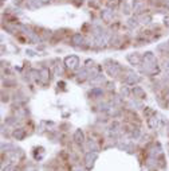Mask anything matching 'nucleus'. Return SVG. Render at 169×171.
<instances>
[{
    "mask_svg": "<svg viewBox=\"0 0 169 171\" xmlns=\"http://www.w3.org/2000/svg\"><path fill=\"white\" fill-rule=\"evenodd\" d=\"M66 63H67V66H70V67H75V65H77V58H67L66 60Z\"/></svg>",
    "mask_w": 169,
    "mask_h": 171,
    "instance_id": "nucleus-2",
    "label": "nucleus"
},
{
    "mask_svg": "<svg viewBox=\"0 0 169 171\" xmlns=\"http://www.w3.org/2000/svg\"><path fill=\"white\" fill-rule=\"evenodd\" d=\"M75 140H77V143H82L83 142V133L81 132V131H78V132L75 133Z\"/></svg>",
    "mask_w": 169,
    "mask_h": 171,
    "instance_id": "nucleus-3",
    "label": "nucleus"
},
{
    "mask_svg": "<svg viewBox=\"0 0 169 171\" xmlns=\"http://www.w3.org/2000/svg\"><path fill=\"white\" fill-rule=\"evenodd\" d=\"M12 168H14L12 166H7V167H4V168H3V171H12Z\"/></svg>",
    "mask_w": 169,
    "mask_h": 171,
    "instance_id": "nucleus-5",
    "label": "nucleus"
},
{
    "mask_svg": "<svg viewBox=\"0 0 169 171\" xmlns=\"http://www.w3.org/2000/svg\"><path fill=\"white\" fill-rule=\"evenodd\" d=\"M15 137H16V139H22V137L24 136V132L23 131H22V129H19V131H15Z\"/></svg>",
    "mask_w": 169,
    "mask_h": 171,
    "instance_id": "nucleus-4",
    "label": "nucleus"
},
{
    "mask_svg": "<svg viewBox=\"0 0 169 171\" xmlns=\"http://www.w3.org/2000/svg\"><path fill=\"white\" fill-rule=\"evenodd\" d=\"M97 156H98V154L97 152H90V154H87L86 156V160H85V164H86V167L87 168H91L93 167V164H94V160L97 159Z\"/></svg>",
    "mask_w": 169,
    "mask_h": 171,
    "instance_id": "nucleus-1",
    "label": "nucleus"
}]
</instances>
